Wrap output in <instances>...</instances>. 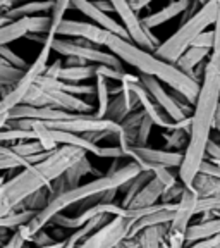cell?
<instances>
[{
  "label": "cell",
  "mask_w": 220,
  "mask_h": 248,
  "mask_svg": "<svg viewBox=\"0 0 220 248\" xmlns=\"http://www.w3.org/2000/svg\"><path fill=\"white\" fill-rule=\"evenodd\" d=\"M97 64H83V66H62L59 71V79L71 83H83L95 78Z\"/></svg>",
  "instance_id": "cell-28"
},
{
  "label": "cell",
  "mask_w": 220,
  "mask_h": 248,
  "mask_svg": "<svg viewBox=\"0 0 220 248\" xmlns=\"http://www.w3.org/2000/svg\"><path fill=\"white\" fill-rule=\"evenodd\" d=\"M24 71L17 69L14 66H9L5 64L4 59L0 57V86H5V88H14V85L19 81L21 74Z\"/></svg>",
  "instance_id": "cell-31"
},
{
  "label": "cell",
  "mask_w": 220,
  "mask_h": 248,
  "mask_svg": "<svg viewBox=\"0 0 220 248\" xmlns=\"http://www.w3.org/2000/svg\"><path fill=\"white\" fill-rule=\"evenodd\" d=\"M120 85H122V90L117 95H114L112 100L108 102L107 110H105V116H103L105 119H110L117 124L128 116L131 110L141 107L138 100V95L129 86L124 85V83H120Z\"/></svg>",
  "instance_id": "cell-15"
},
{
  "label": "cell",
  "mask_w": 220,
  "mask_h": 248,
  "mask_svg": "<svg viewBox=\"0 0 220 248\" xmlns=\"http://www.w3.org/2000/svg\"><path fill=\"white\" fill-rule=\"evenodd\" d=\"M71 7H74L76 11H79L81 14H85L91 23H95L97 26L103 28V30L110 31L114 35H119L126 40H131L128 35L126 28L122 26L120 23H117L114 17L107 14V12L100 11L97 5L93 4L91 0H71Z\"/></svg>",
  "instance_id": "cell-13"
},
{
  "label": "cell",
  "mask_w": 220,
  "mask_h": 248,
  "mask_svg": "<svg viewBox=\"0 0 220 248\" xmlns=\"http://www.w3.org/2000/svg\"><path fill=\"white\" fill-rule=\"evenodd\" d=\"M0 57L4 59V62L5 64H9V66H14V67H17V69H28V64L26 61H24L21 55H17L14 50H12L11 46L9 45H2L0 46Z\"/></svg>",
  "instance_id": "cell-35"
},
{
  "label": "cell",
  "mask_w": 220,
  "mask_h": 248,
  "mask_svg": "<svg viewBox=\"0 0 220 248\" xmlns=\"http://www.w3.org/2000/svg\"><path fill=\"white\" fill-rule=\"evenodd\" d=\"M95 74H100V76L107 78V79H110V81H122L124 69H116V67L107 66V64H97Z\"/></svg>",
  "instance_id": "cell-39"
},
{
  "label": "cell",
  "mask_w": 220,
  "mask_h": 248,
  "mask_svg": "<svg viewBox=\"0 0 220 248\" xmlns=\"http://www.w3.org/2000/svg\"><path fill=\"white\" fill-rule=\"evenodd\" d=\"M213 128H217V131L220 133V105L217 107V112H215V124H213Z\"/></svg>",
  "instance_id": "cell-47"
},
{
  "label": "cell",
  "mask_w": 220,
  "mask_h": 248,
  "mask_svg": "<svg viewBox=\"0 0 220 248\" xmlns=\"http://www.w3.org/2000/svg\"><path fill=\"white\" fill-rule=\"evenodd\" d=\"M196 200H198L196 193L191 190L190 186L184 185L181 197H179L177 203H176L172 221L169 222V229H174V231H181V232L186 231V228H188V224H190V221H191V217L196 216V212H194Z\"/></svg>",
  "instance_id": "cell-16"
},
{
  "label": "cell",
  "mask_w": 220,
  "mask_h": 248,
  "mask_svg": "<svg viewBox=\"0 0 220 248\" xmlns=\"http://www.w3.org/2000/svg\"><path fill=\"white\" fill-rule=\"evenodd\" d=\"M126 154V159H129L131 155H136L139 159L147 160L151 164H160V166L172 167V169H179L182 162V155L184 150H169V148H151L148 145L143 147H136V145H129V147L122 148Z\"/></svg>",
  "instance_id": "cell-11"
},
{
  "label": "cell",
  "mask_w": 220,
  "mask_h": 248,
  "mask_svg": "<svg viewBox=\"0 0 220 248\" xmlns=\"http://www.w3.org/2000/svg\"><path fill=\"white\" fill-rule=\"evenodd\" d=\"M193 105L190 138L184 148L182 162L177 169L179 181L186 186L191 183L200 169L201 160L205 159V147L212 136L215 112L220 105V69L210 59L206 61L205 73L200 81V90Z\"/></svg>",
  "instance_id": "cell-1"
},
{
  "label": "cell",
  "mask_w": 220,
  "mask_h": 248,
  "mask_svg": "<svg viewBox=\"0 0 220 248\" xmlns=\"http://www.w3.org/2000/svg\"><path fill=\"white\" fill-rule=\"evenodd\" d=\"M52 52H57L62 57H79L89 64H107V66H112L116 69H124V62L117 55H114L112 52L100 50V46L83 38L69 40L54 36Z\"/></svg>",
  "instance_id": "cell-6"
},
{
  "label": "cell",
  "mask_w": 220,
  "mask_h": 248,
  "mask_svg": "<svg viewBox=\"0 0 220 248\" xmlns=\"http://www.w3.org/2000/svg\"><path fill=\"white\" fill-rule=\"evenodd\" d=\"M105 46L108 48V52L117 55L124 64L134 67L141 74H150V76L157 78L162 83L169 85L170 88L181 92L191 104H194L200 83L194 81L193 78L188 76L186 73H182L176 64L162 61L153 52L145 50L136 43H132L131 40H126L114 33H108Z\"/></svg>",
  "instance_id": "cell-3"
},
{
  "label": "cell",
  "mask_w": 220,
  "mask_h": 248,
  "mask_svg": "<svg viewBox=\"0 0 220 248\" xmlns=\"http://www.w3.org/2000/svg\"><path fill=\"white\" fill-rule=\"evenodd\" d=\"M167 133H163V138H165V147L169 150H182L188 145V138L190 135L181 128L174 129H165Z\"/></svg>",
  "instance_id": "cell-30"
},
{
  "label": "cell",
  "mask_w": 220,
  "mask_h": 248,
  "mask_svg": "<svg viewBox=\"0 0 220 248\" xmlns=\"http://www.w3.org/2000/svg\"><path fill=\"white\" fill-rule=\"evenodd\" d=\"M208 59L215 62L217 67L220 69V0H219V9H217V17L213 21V45L210 48Z\"/></svg>",
  "instance_id": "cell-34"
},
{
  "label": "cell",
  "mask_w": 220,
  "mask_h": 248,
  "mask_svg": "<svg viewBox=\"0 0 220 248\" xmlns=\"http://www.w3.org/2000/svg\"><path fill=\"white\" fill-rule=\"evenodd\" d=\"M7 17H5V16L4 14H0V26H2V24H5V23H7Z\"/></svg>",
  "instance_id": "cell-48"
},
{
  "label": "cell",
  "mask_w": 220,
  "mask_h": 248,
  "mask_svg": "<svg viewBox=\"0 0 220 248\" xmlns=\"http://www.w3.org/2000/svg\"><path fill=\"white\" fill-rule=\"evenodd\" d=\"M219 145H220V143H219Z\"/></svg>",
  "instance_id": "cell-50"
},
{
  "label": "cell",
  "mask_w": 220,
  "mask_h": 248,
  "mask_svg": "<svg viewBox=\"0 0 220 248\" xmlns=\"http://www.w3.org/2000/svg\"><path fill=\"white\" fill-rule=\"evenodd\" d=\"M88 174H95V176H102L98 170L93 169L91 162L88 160V157L85 155H81L77 160H74L73 164H71L69 167H67L64 172H62V176H64V179L67 181V186L69 188H74V186L79 185V181H81L85 176Z\"/></svg>",
  "instance_id": "cell-24"
},
{
  "label": "cell",
  "mask_w": 220,
  "mask_h": 248,
  "mask_svg": "<svg viewBox=\"0 0 220 248\" xmlns=\"http://www.w3.org/2000/svg\"><path fill=\"white\" fill-rule=\"evenodd\" d=\"M205 159H208L210 162L219 164L220 166V145L217 143L212 136H210L208 143H206V147H205Z\"/></svg>",
  "instance_id": "cell-40"
},
{
  "label": "cell",
  "mask_w": 220,
  "mask_h": 248,
  "mask_svg": "<svg viewBox=\"0 0 220 248\" xmlns=\"http://www.w3.org/2000/svg\"><path fill=\"white\" fill-rule=\"evenodd\" d=\"M50 30V14L45 16H26L19 19H11L0 26V46L9 45V43L21 40L28 33H38V35H46Z\"/></svg>",
  "instance_id": "cell-9"
},
{
  "label": "cell",
  "mask_w": 220,
  "mask_h": 248,
  "mask_svg": "<svg viewBox=\"0 0 220 248\" xmlns=\"http://www.w3.org/2000/svg\"><path fill=\"white\" fill-rule=\"evenodd\" d=\"M108 33H110V31L97 26L95 23H83V21H73V19H66V17L59 23V26L55 28V31H54L55 36L83 38V40H88V42L95 43L97 46H105Z\"/></svg>",
  "instance_id": "cell-10"
},
{
  "label": "cell",
  "mask_w": 220,
  "mask_h": 248,
  "mask_svg": "<svg viewBox=\"0 0 220 248\" xmlns=\"http://www.w3.org/2000/svg\"><path fill=\"white\" fill-rule=\"evenodd\" d=\"M198 2H200V4H205V2H206V0H198Z\"/></svg>",
  "instance_id": "cell-49"
},
{
  "label": "cell",
  "mask_w": 220,
  "mask_h": 248,
  "mask_svg": "<svg viewBox=\"0 0 220 248\" xmlns=\"http://www.w3.org/2000/svg\"><path fill=\"white\" fill-rule=\"evenodd\" d=\"M69 9H71V0H54V7L50 11V30H48L46 35H54L55 28L66 17V12Z\"/></svg>",
  "instance_id": "cell-32"
},
{
  "label": "cell",
  "mask_w": 220,
  "mask_h": 248,
  "mask_svg": "<svg viewBox=\"0 0 220 248\" xmlns=\"http://www.w3.org/2000/svg\"><path fill=\"white\" fill-rule=\"evenodd\" d=\"M28 164L19 159H11V157H0V170H11V169H19V167H26Z\"/></svg>",
  "instance_id": "cell-43"
},
{
  "label": "cell",
  "mask_w": 220,
  "mask_h": 248,
  "mask_svg": "<svg viewBox=\"0 0 220 248\" xmlns=\"http://www.w3.org/2000/svg\"><path fill=\"white\" fill-rule=\"evenodd\" d=\"M193 46H205V48H212L213 45V31H201L200 35L191 42ZM190 45V46H191Z\"/></svg>",
  "instance_id": "cell-41"
},
{
  "label": "cell",
  "mask_w": 220,
  "mask_h": 248,
  "mask_svg": "<svg viewBox=\"0 0 220 248\" xmlns=\"http://www.w3.org/2000/svg\"><path fill=\"white\" fill-rule=\"evenodd\" d=\"M108 219H110V214H98V216L91 217V219L86 221L83 226L74 229L73 234L62 241V245H64V247H79L93 231H97V229L100 228L102 224H105Z\"/></svg>",
  "instance_id": "cell-23"
},
{
  "label": "cell",
  "mask_w": 220,
  "mask_h": 248,
  "mask_svg": "<svg viewBox=\"0 0 220 248\" xmlns=\"http://www.w3.org/2000/svg\"><path fill=\"white\" fill-rule=\"evenodd\" d=\"M188 186H190L191 190L196 193L198 198L220 195V179L215 178V176H212V174L200 172V170L194 174V178L191 179V183Z\"/></svg>",
  "instance_id": "cell-25"
},
{
  "label": "cell",
  "mask_w": 220,
  "mask_h": 248,
  "mask_svg": "<svg viewBox=\"0 0 220 248\" xmlns=\"http://www.w3.org/2000/svg\"><path fill=\"white\" fill-rule=\"evenodd\" d=\"M190 4H191V0H172L170 4H167L165 7L160 9V11L141 17V24H143L145 28H148V30L157 28V26H160V24H163V23H167V21L181 16L182 12L188 9Z\"/></svg>",
  "instance_id": "cell-18"
},
{
  "label": "cell",
  "mask_w": 220,
  "mask_h": 248,
  "mask_svg": "<svg viewBox=\"0 0 220 248\" xmlns=\"http://www.w3.org/2000/svg\"><path fill=\"white\" fill-rule=\"evenodd\" d=\"M151 128H153V123H151L150 117L145 114L141 123H139L138 133H136V147H143V145H148V136L151 133Z\"/></svg>",
  "instance_id": "cell-37"
},
{
  "label": "cell",
  "mask_w": 220,
  "mask_h": 248,
  "mask_svg": "<svg viewBox=\"0 0 220 248\" xmlns=\"http://www.w3.org/2000/svg\"><path fill=\"white\" fill-rule=\"evenodd\" d=\"M220 232V217H212V219H206V221H200L198 224H188L184 231V247H193V243L196 241L205 240V238H210L213 234Z\"/></svg>",
  "instance_id": "cell-21"
},
{
  "label": "cell",
  "mask_w": 220,
  "mask_h": 248,
  "mask_svg": "<svg viewBox=\"0 0 220 248\" xmlns=\"http://www.w3.org/2000/svg\"><path fill=\"white\" fill-rule=\"evenodd\" d=\"M119 83H124V81H119ZM124 85L129 86V88L138 95L139 105H141V108L145 110V114L151 119L153 126H159V128H162V129L172 128V119H170V117L163 112V108L150 97V93L141 86V83L139 81L138 83H124Z\"/></svg>",
  "instance_id": "cell-14"
},
{
  "label": "cell",
  "mask_w": 220,
  "mask_h": 248,
  "mask_svg": "<svg viewBox=\"0 0 220 248\" xmlns=\"http://www.w3.org/2000/svg\"><path fill=\"white\" fill-rule=\"evenodd\" d=\"M217 9H219V0H206L191 17H188L179 26V30L174 35L169 36L163 43H159L153 54L162 61L174 64L201 31H205L208 26H212L217 17Z\"/></svg>",
  "instance_id": "cell-5"
},
{
  "label": "cell",
  "mask_w": 220,
  "mask_h": 248,
  "mask_svg": "<svg viewBox=\"0 0 220 248\" xmlns=\"http://www.w3.org/2000/svg\"><path fill=\"white\" fill-rule=\"evenodd\" d=\"M167 247H184V232L174 231V229H167Z\"/></svg>",
  "instance_id": "cell-42"
},
{
  "label": "cell",
  "mask_w": 220,
  "mask_h": 248,
  "mask_svg": "<svg viewBox=\"0 0 220 248\" xmlns=\"http://www.w3.org/2000/svg\"><path fill=\"white\" fill-rule=\"evenodd\" d=\"M62 66H64V64H62V61H60V59H57V61H55L54 64H50V66L46 64L43 74H45V76H48V78H57L59 76V71H60Z\"/></svg>",
  "instance_id": "cell-44"
},
{
  "label": "cell",
  "mask_w": 220,
  "mask_h": 248,
  "mask_svg": "<svg viewBox=\"0 0 220 248\" xmlns=\"http://www.w3.org/2000/svg\"><path fill=\"white\" fill-rule=\"evenodd\" d=\"M151 2H153V0H129V5H131L132 11L139 14V12L143 11V9H147Z\"/></svg>",
  "instance_id": "cell-45"
},
{
  "label": "cell",
  "mask_w": 220,
  "mask_h": 248,
  "mask_svg": "<svg viewBox=\"0 0 220 248\" xmlns=\"http://www.w3.org/2000/svg\"><path fill=\"white\" fill-rule=\"evenodd\" d=\"M46 95V100L50 107H57L62 110H67V112H77V114H93V105L88 104L83 98L76 97V95H71L67 92H62V90H45L42 88Z\"/></svg>",
  "instance_id": "cell-17"
},
{
  "label": "cell",
  "mask_w": 220,
  "mask_h": 248,
  "mask_svg": "<svg viewBox=\"0 0 220 248\" xmlns=\"http://www.w3.org/2000/svg\"><path fill=\"white\" fill-rule=\"evenodd\" d=\"M139 166L134 162V160H129L128 164H124L120 169H117L116 172H107L105 176H97L89 183H85V185H77L74 188H69V190L62 191L57 197L52 198L42 210L35 214L31 217V221L26 222L28 231H29L31 238L36 231L40 229H45V226H48L50 219L59 212H64L66 209L73 205H77L79 202L86 200L89 197H95V195H100L107 190H112V188H119L120 185L131 179L132 176H136L139 172Z\"/></svg>",
  "instance_id": "cell-4"
},
{
  "label": "cell",
  "mask_w": 220,
  "mask_h": 248,
  "mask_svg": "<svg viewBox=\"0 0 220 248\" xmlns=\"http://www.w3.org/2000/svg\"><path fill=\"white\" fill-rule=\"evenodd\" d=\"M138 76H139V83H141V86L150 93V97L163 108V112H165L170 119L179 121V119H182V117H188L184 112H182L181 108L177 107V104L174 102V98L170 97V93L163 88V85H162L160 79L150 76V74H141V73H139Z\"/></svg>",
  "instance_id": "cell-12"
},
{
  "label": "cell",
  "mask_w": 220,
  "mask_h": 248,
  "mask_svg": "<svg viewBox=\"0 0 220 248\" xmlns=\"http://www.w3.org/2000/svg\"><path fill=\"white\" fill-rule=\"evenodd\" d=\"M208 55H210V48L191 45V46H188L184 52H182L181 57H179L174 64L182 71V73H186L188 76H191L194 66H198L200 62L206 61V57H208Z\"/></svg>",
  "instance_id": "cell-26"
},
{
  "label": "cell",
  "mask_w": 220,
  "mask_h": 248,
  "mask_svg": "<svg viewBox=\"0 0 220 248\" xmlns=\"http://www.w3.org/2000/svg\"><path fill=\"white\" fill-rule=\"evenodd\" d=\"M182 188H184V183H181V181L174 183V185H170V186H165L162 195H160V202H165V203H174V202H177L182 193Z\"/></svg>",
  "instance_id": "cell-38"
},
{
  "label": "cell",
  "mask_w": 220,
  "mask_h": 248,
  "mask_svg": "<svg viewBox=\"0 0 220 248\" xmlns=\"http://www.w3.org/2000/svg\"><path fill=\"white\" fill-rule=\"evenodd\" d=\"M95 95H97V100H98V107H97V112L95 116L97 117H103L105 116V110H107V105L110 102V93H108V79L100 74H95Z\"/></svg>",
  "instance_id": "cell-29"
},
{
  "label": "cell",
  "mask_w": 220,
  "mask_h": 248,
  "mask_svg": "<svg viewBox=\"0 0 220 248\" xmlns=\"http://www.w3.org/2000/svg\"><path fill=\"white\" fill-rule=\"evenodd\" d=\"M167 229H169V222L165 224H155L143 228L141 231L136 232V241L138 247L145 248H157V247H167Z\"/></svg>",
  "instance_id": "cell-22"
},
{
  "label": "cell",
  "mask_w": 220,
  "mask_h": 248,
  "mask_svg": "<svg viewBox=\"0 0 220 248\" xmlns=\"http://www.w3.org/2000/svg\"><path fill=\"white\" fill-rule=\"evenodd\" d=\"M205 210H210L215 216L220 217V195L215 197H205V198H198L196 200V207H194V212L201 214Z\"/></svg>",
  "instance_id": "cell-36"
},
{
  "label": "cell",
  "mask_w": 220,
  "mask_h": 248,
  "mask_svg": "<svg viewBox=\"0 0 220 248\" xmlns=\"http://www.w3.org/2000/svg\"><path fill=\"white\" fill-rule=\"evenodd\" d=\"M134 224L132 219L126 216H112L105 224H102L97 231H93L79 247H100L112 248L117 247L124 238H128L129 229Z\"/></svg>",
  "instance_id": "cell-8"
},
{
  "label": "cell",
  "mask_w": 220,
  "mask_h": 248,
  "mask_svg": "<svg viewBox=\"0 0 220 248\" xmlns=\"http://www.w3.org/2000/svg\"><path fill=\"white\" fill-rule=\"evenodd\" d=\"M163 188H165L163 183L159 178L151 176L147 181V185L136 193V197L131 200V203L128 207H124V209H139V207L153 205V203L160 202V195H162Z\"/></svg>",
  "instance_id": "cell-19"
},
{
  "label": "cell",
  "mask_w": 220,
  "mask_h": 248,
  "mask_svg": "<svg viewBox=\"0 0 220 248\" xmlns=\"http://www.w3.org/2000/svg\"><path fill=\"white\" fill-rule=\"evenodd\" d=\"M153 176V172L151 170H139L138 174L132 176L131 179H128V181L124 183V185L119 186V191H122V202H120V207H128L129 203H131V200L136 197V193H138L141 188H143L145 185H147L148 179Z\"/></svg>",
  "instance_id": "cell-27"
},
{
  "label": "cell",
  "mask_w": 220,
  "mask_h": 248,
  "mask_svg": "<svg viewBox=\"0 0 220 248\" xmlns=\"http://www.w3.org/2000/svg\"><path fill=\"white\" fill-rule=\"evenodd\" d=\"M85 154L86 152L79 147L59 145L57 148L50 150V154L43 160L23 167L19 174L12 176L7 181H2L0 183V216L17 210L29 195L60 176L74 160H77Z\"/></svg>",
  "instance_id": "cell-2"
},
{
  "label": "cell",
  "mask_w": 220,
  "mask_h": 248,
  "mask_svg": "<svg viewBox=\"0 0 220 248\" xmlns=\"http://www.w3.org/2000/svg\"><path fill=\"white\" fill-rule=\"evenodd\" d=\"M52 7H54V0H26V2H21V4L7 9L2 14L11 21V19H19V17H26V16L50 14Z\"/></svg>",
  "instance_id": "cell-20"
},
{
  "label": "cell",
  "mask_w": 220,
  "mask_h": 248,
  "mask_svg": "<svg viewBox=\"0 0 220 248\" xmlns=\"http://www.w3.org/2000/svg\"><path fill=\"white\" fill-rule=\"evenodd\" d=\"M112 9L117 12V16L122 21V26L128 31L129 38L132 43H136L138 46L145 48V50L153 52L159 46V38L151 33V30L145 28L141 24V17L138 12H134L129 5V0H108Z\"/></svg>",
  "instance_id": "cell-7"
},
{
  "label": "cell",
  "mask_w": 220,
  "mask_h": 248,
  "mask_svg": "<svg viewBox=\"0 0 220 248\" xmlns=\"http://www.w3.org/2000/svg\"><path fill=\"white\" fill-rule=\"evenodd\" d=\"M93 4L97 5L98 9H100V11H103V12H112L114 9H112V5H110V2H108V0H91Z\"/></svg>",
  "instance_id": "cell-46"
},
{
  "label": "cell",
  "mask_w": 220,
  "mask_h": 248,
  "mask_svg": "<svg viewBox=\"0 0 220 248\" xmlns=\"http://www.w3.org/2000/svg\"><path fill=\"white\" fill-rule=\"evenodd\" d=\"M11 148L17 155L24 157V159H26V157H29V155H35V154H40V152H45L38 140H24V141H17V143H12ZM46 152H48V150H46ZM28 162H29V160H28Z\"/></svg>",
  "instance_id": "cell-33"
}]
</instances>
